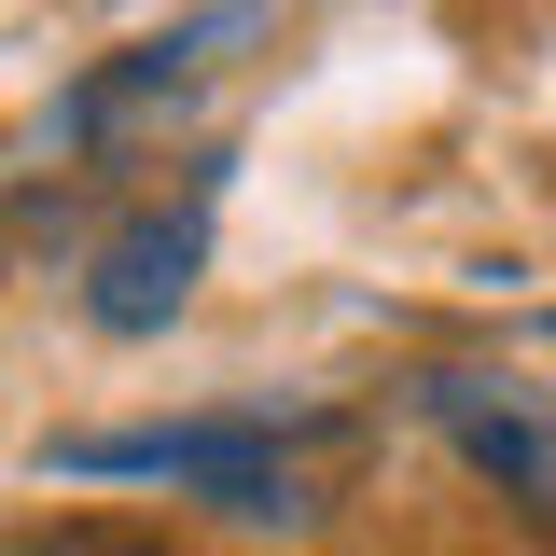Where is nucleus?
Listing matches in <instances>:
<instances>
[{
  "label": "nucleus",
  "mask_w": 556,
  "mask_h": 556,
  "mask_svg": "<svg viewBox=\"0 0 556 556\" xmlns=\"http://www.w3.org/2000/svg\"><path fill=\"white\" fill-rule=\"evenodd\" d=\"M0 556H181V543H139V529H14Z\"/></svg>",
  "instance_id": "4"
},
{
  "label": "nucleus",
  "mask_w": 556,
  "mask_h": 556,
  "mask_svg": "<svg viewBox=\"0 0 556 556\" xmlns=\"http://www.w3.org/2000/svg\"><path fill=\"white\" fill-rule=\"evenodd\" d=\"M208 265V208H139V223H112L98 237V278H84V306H98V334H167L181 320V292H195Z\"/></svg>",
  "instance_id": "2"
},
{
  "label": "nucleus",
  "mask_w": 556,
  "mask_h": 556,
  "mask_svg": "<svg viewBox=\"0 0 556 556\" xmlns=\"http://www.w3.org/2000/svg\"><path fill=\"white\" fill-rule=\"evenodd\" d=\"M42 473L195 486L208 515H237V529H306V515H320V486H306V459H292V431H265V417H181V431H56V445H42Z\"/></svg>",
  "instance_id": "1"
},
{
  "label": "nucleus",
  "mask_w": 556,
  "mask_h": 556,
  "mask_svg": "<svg viewBox=\"0 0 556 556\" xmlns=\"http://www.w3.org/2000/svg\"><path fill=\"white\" fill-rule=\"evenodd\" d=\"M417 404L459 431V459H473V473H501L529 515H556V404H515L501 376H431Z\"/></svg>",
  "instance_id": "3"
}]
</instances>
